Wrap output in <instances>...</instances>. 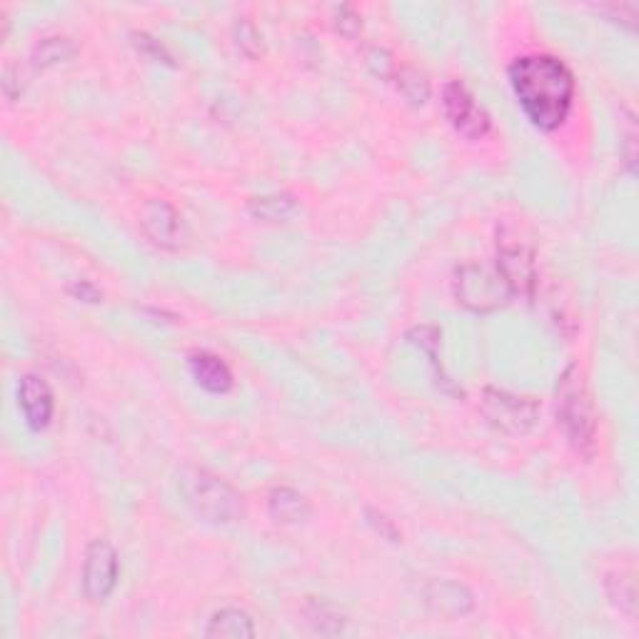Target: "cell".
I'll list each match as a JSON object with an SVG mask.
<instances>
[{"mask_svg": "<svg viewBox=\"0 0 639 639\" xmlns=\"http://www.w3.org/2000/svg\"><path fill=\"white\" fill-rule=\"evenodd\" d=\"M510 83L522 110L540 130H555L567 120L575 98V78L552 55H525L510 65Z\"/></svg>", "mask_w": 639, "mask_h": 639, "instance_id": "obj_1", "label": "cell"}, {"mask_svg": "<svg viewBox=\"0 0 639 639\" xmlns=\"http://www.w3.org/2000/svg\"><path fill=\"white\" fill-rule=\"evenodd\" d=\"M178 490L185 505L210 525H235L243 520V500L233 485L203 467H183L178 475Z\"/></svg>", "mask_w": 639, "mask_h": 639, "instance_id": "obj_2", "label": "cell"}, {"mask_svg": "<svg viewBox=\"0 0 639 639\" xmlns=\"http://www.w3.org/2000/svg\"><path fill=\"white\" fill-rule=\"evenodd\" d=\"M557 422L567 442L580 455H592L597 435V417L587 392L585 375L577 365H570L557 382Z\"/></svg>", "mask_w": 639, "mask_h": 639, "instance_id": "obj_3", "label": "cell"}, {"mask_svg": "<svg viewBox=\"0 0 639 639\" xmlns=\"http://www.w3.org/2000/svg\"><path fill=\"white\" fill-rule=\"evenodd\" d=\"M455 295L457 303L472 313H492L510 300L512 290L497 265L470 263L457 270Z\"/></svg>", "mask_w": 639, "mask_h": 639, "instance_id": "obj_4", "label": "cell"}, {"mask_svg": "<svg viewBox=\"0 0 639 639\" xmlns=\"http://www.w3.org/2000/svg\"><path fill=\"white\" fill-rule=\"evenodd\" d=\"M482 415L505 435H527L540 420V405L532 397L512 395L507 390L487 387L482 392Z\"/></svg>", "mask_w": 639, "mask_h": 639, "instance_id": "obj_5", "label": "cell"}, {"mask_svg": "<svg viewBox=\"0 0 639 639\" xmlns=\"http://www.w3.org/2000/svg\"><path fill=\"white\" fill-rule=\"evenodd\" d=\"M442 110H445L452 128L460 135H465L467 140H482L490 133V115L485 113V108L477 105V100L472 98V93L460 80H452V83L445 85Z\"/></svg>", "mask_w": 639, "mask_h": 639, "instance_id": "obj_6", "label": "cell"}, {"mask_svg": "<svg viewBox=\"0 0 639 639\" xmlns=\"http://www.w3.org/2000/svg\"><path fill=\"white\" fill-rule=\"evenodd\" d=\"M118 585V552L105 540H95L85 552L83 592L88 600L103 602Z\"/></svg>", "mask_w": 639, "mask_h": 639, "instance_id": "obj_7", "label": "cell"}, {"mask_svg": "<svg viewBox=\"0 0 639 639\" xmlns=\"http://www.w3.org/2000/svg\"><path fill=\"white\" fill-rule=\"evenodd\" d=\"M140 225L145 235L160 248L175 250L185 240V225L178 210L165 200H148L140 210Z\"/></svg>", "mask_w": 639, "mask_h": 639, "instance_id": "obj_8", "label": "cell"}, {"mask_svg": "<svg viewBox=\"0 0 639 639\" xmlns=\"http://www.w3.org/2000/svg\"><path fill=\"white\" fill-rule=\"evenodd\" d=\"M18 405L30 430H43L53 417L55 402L48 382L38 375H25L18 385Z\"/></svg>", "mask_w": 639, "mask_h": 639, "instance_id": "obj_9", "label": "cell"}, {"mask_svg": "<svg viewBox=\"0 0 639 639\" xmlns=\"http://www.w3.org/2000/svg\"><path fill=\"white\" fill-rule=\"evenodd\" d=\"M425 602L435 615L447 617V620L465 617L472 610V605H475L470 590L452 580H432L425 587Z\"/></svg>", "mask_w": 639, "mask_h": 639, "instance_id": "obj_10", "label": "cell"}, {"mask_svg": "<svg viewBox=\"0 0 639 639\" xmlns=\"http://www.w3.org/2000/svg\"><path fill=\"white\" fill-rule=\"evenodd\" d=\"M497 268L505 275L512 295L532 293V288H535V260H532L530 248H525V245H502Z\"/></svg>", "mask_w": 639, "mask_h": 639, "instance_id": "obj_11", "label": "cell"}, {"mask_svg": "<svg viewBox=\"0 0 639 639\" xmlns=\"http://www.w3.org/2000/svg\"><path fill=\"white\" fill-rule=\"evenodd\" d=\"M190 372H193L195 382L213 395H225L233 390V372L218 355H210V352L190 355Z\"/></svg>", "mask_w": 639, "mask_h": 639, "instance_id": "obj_12", "label": "cell"}, {"mask_svg": "<svg viewBox=\"0 0 639 639\" xmlns=\"http://www.w3.org/2000/svg\"><path fill=\"white\" fill-rule=\"evenodd\" d=\"M268 507L270 515L278 522H283V525H295V522L308 520L310 515L308 497L300 495L293 487H275V490L270 492Z\"/></svg>", "mask_w": 639, "mask_h": 639, "instance_id": "obj_13", "label": "cell"}, {"mask_svg": "<svg viewBox=\"0 0 639 639\" xmlns=\"http://www.w3.org/2000/svg\"><path fill=\"white\" fill-rule=\"evenodd\" d=\"M205 637L210 639H250L255 637L253 620L243 610H220L205 627Z\"/></svg>", "mask_w": 639, "mask_h": 639, "instance_id": "obj_14", "label": "cell"}, {"mask_svg": "<svg viewBox=\"0 0 639 639\" xmlns=\"http://www.w3.org/2000/svg\"><path fill=\"white\" fill-rule=\"evenodd\" d=\"M250 215L255 220H265V223H283V220L293 218L298 203H295L293 195L288 193H275V195H263V198H253L248 203Z\"/></svg>", "mask_w": 639, "mask_h": 639, "instance_id": "obj_15", "label": "cell"}, {"mask_svg": "<svg viewBox=\"0 0 639 639\" xmlns=\"http://www.w3.org/2000/svg\"><path fill=\"white\" fill-rule=\"evenodd\" d=\"M75 43L63 35H53V38H43L33 48V63L35 68H50V65H58L63 60H70L75 55Z\"/></svg>", "mask_w": 639, "mask_h": 639, "instance_id": "obj_16", "label": "cell"}, {"mask_svg": "<svg viewBox=\"0 0 639 639\" xmlns=\"http://www.w3.org/2000/svg\"><path fill=\"white\" fill-rule=\"evenodd\" d=\"M607 595L610 600L625 612L627 617H635L637 612V592H635V580L625 572H615V575H607L605 580Z\"/></svg>", "mask_w": 639, "mask_h": 639, "instance_id": "obj_17", "label": "cell"}, {"mask_svg": "<svg viewBox=\"0 0 639 639\" xmlns=\"http://www.w3.org/2000/svg\"><path fill=\"white\" fill-rule=\"evenodd\" d=\"M392 78L397 80V90L410 100L412 105H422L427 98H430V83L422 73H417L415 68H400L395 70Z\"/></svg>", "mask_w": 639, "mask_h": 639, "instance_id": "obj_18", "label": "cell"}, {"mask_svg": "<svg viewBox=\"0 0 639 639\" xmlns=\"http://www.w3.org/2000/svg\"><path fill=\"white\" fill-rule=\"evenodd\" d=\"M235 43H238V48L243 50L245 55H250V58H258L260 50H263L258 28L245 18H240L238 23H235Z\"/></svg>", "mask_w": 639, "mask_h": 639, "instance_id": "obj_19", "label": "cell"}, {"mask_svg": "<svg viewBox=\"0 0 639 639\" xmlns=\"http://www.w3.org/2000/svg\"><path fill=\"white\" fill-rule=\"evenodd\" d=\"M308 620L313 622L315 632H320V635H325L327 622H330V625L335 627V630H340V632H342V625H345V622H342V617L337 615V612L332 610V607L322 605V602H313V605L308 607Z\"/></svg>", "mask_w": 639, "mask_h": 639, "instance_id": "obj_20", "label": "cell"}, {"mask_svg": "<svg viewBox=\"0 0 639 639\" xmlns=\"http://www.w3.org/2000/svg\"><path fill=\"white\" fill-rule=\"evenodd\" d=\"M367 63H370V68L375 70V75H380V78H392V75H395V60H392V55L387 53V50L372 48L370 55H367Z\"/></svg>", "mask_w": 639, "mask_h": 639, "instance_id": "obj_21", "label": "cell"}, {"mask_svg": "<svg viewBox=\"0 0 639 639\" xmlns=\"http://www.w3.org/2000/svg\"><path fill=\"white\" fill-rule=\"evenodd\" d=\"M335 25H337V30L345 35V38H355V35L360 33V28H362V20H360V15L355 13V10L347 8L345 5V8L337 10Z\"/></svg>", "mask_w": 639, "mask_h": 639, "instance_id": "obj_22", "label": "cell"}, {"mask_svg": "<svg viewBox=\"0 0 639 639\" xmlns=\"http://www.w3.org/2000/svg\"><path fill=\"white\" fill-rule=\"evenodd\" d=\"M70 293H73L78 300H85V303H100V298H103V293H100L95 285L85 283V280L75 283L73 288H70Z\"/></svg>", "mask_w": 639, "mask_h": 639, "instance_id": "obj_23", "label": "cell"}, {"mask_svg": "<svg viewBox=\"0 0 639 639\" xmlns=\"http://www.w3.org/2000/svg\"><path fill=\"white\" fill-rule=\"evenodd\" d=\"M135 43H138V48H143V50H148V53H153V58H158V60L163 58L165 63H170V58H168V53L163 50V45L155 43V40L150 38V35H145V33L135 35Z\"/></svg>", "mask_w": 639, "mask_h": 639, "instance_id": "obj_24", "label": "cell"}, {"mask_svg": "<svg viewBox=\"0 0 639 639\" xmlns=\"http://www.w3.org/2000/svg\"><path fill=\"white\" fill-rule=\"evenodd\" d=\"M367 515H370V517H372V520H370V522H372V525H375V527H377V532H382V535H387V537H390V540H392V542H397V537H400V535H397V530H395V527H392V522H390V520H387V517H382V515H375V512H367Z\"/></svg>", "mask_w": 639, "mask_h": 639, "instance_id": "obj_25", "label": "cell"}]
</instances>
